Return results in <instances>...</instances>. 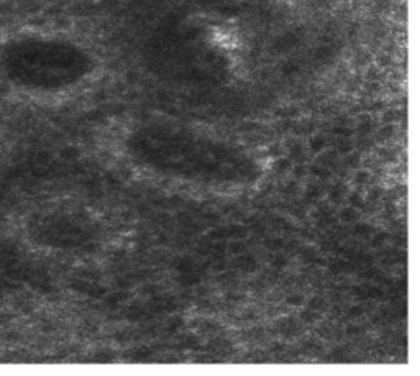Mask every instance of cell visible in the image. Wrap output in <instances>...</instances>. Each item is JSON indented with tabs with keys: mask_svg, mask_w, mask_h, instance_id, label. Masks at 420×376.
<instances>
[{
	"mask_svg": "<svg viewBox=\"0 0 420 376\" xmlns=\"http://www.w3.org/2000/svg\"><path fill=\"white\" fill-rule=\"evenodd\" d=\"M84 60L68 40L33 28L0 30V89L38 99L64 92L79 81Z\"/></svg>",
	"mask_w": 420,
	"mask_h": 376,
	"instance_id": "1",
	"label": "cell"
}]
</instances>
